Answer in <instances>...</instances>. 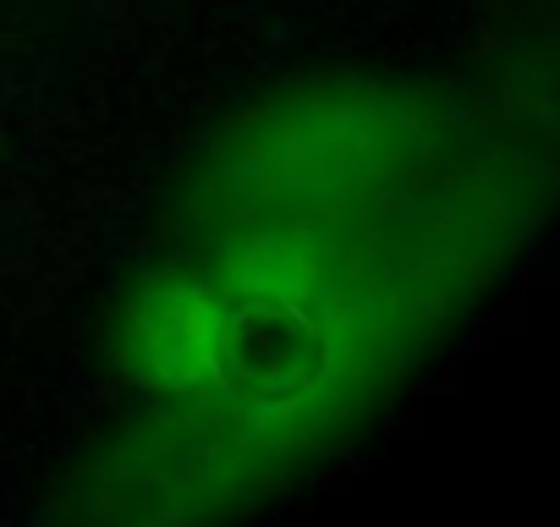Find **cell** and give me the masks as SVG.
<instances>
[{"mask_svg":"<svg viewBox=\"0 0 560 527\" xmlns=\"http://www.w3.org/2000/svg\"><path fill=\"white\" fill-rule=\"evenodd\" d=\"M494 176L467 171L380 236L341 231L352 220L242 231L149 276L127 303L121 363L149 401L187 412L192 434L143 445L110 483L165 489L154 511H171L176 489L214 505L225 483L341 429L505 247L516 198Z\"/></svg>","mask_w":560,"mask_h":527,"instance_id":"obj_1","label":"cell"},{"mask_svg":"<svg viewBox=\"0 0 560 527\" xmlns=\"http://www.w3.org/2000/svg\"><path fill=\"white\" fill-rule=\"evenodd\" d=\"M445 121L418 89L336 78L253 105L187 181V225L203 236L336 225L429 181Z\"/></svg>","mask_w":560,"mask_h":527,"instance_id":"obj_2","label":"cell"}]
</instances>
